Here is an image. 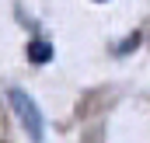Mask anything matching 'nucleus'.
<instances>
[{"label": "nucleus", "instance_id": "7ed1b4c3", "mask_svg": "<svg viewBox=\"0 0 150 143\" xmlns=\"http://www.w3.org/2000/svg\"><path fill=\"white\" fill-rule=\"evenodd\" d=\"M98 4H101V0H98Z\"/></svg>", "mask_w": 150, "mask_h": 143}, {"label": "nucleus", "instance_id": "f257e3e1", "mask_svg": "<svg viewBox=\"0 0 150 143\" xmlns=\"http://www.w3.org/2000/svg\"><path fill=\"white\" fill-rule=\"evenodd\" d=\"M7 101H11V108H14L21 129L28 133V140H32V143H42V136H45V119H42L38 105L32 101V94L21 91V87H11V91H7Z\"/></svg>", "mask_w": 150, "mask_h": 143}, {"label": "nucleus", "instance_id": "f03ea898", "mask_svg": "<svg viewBox=\"0 0 150 143\" xmlns=\"http://www.w3.org/2000/svg\"><path fill=\"white\" fill-rule=\"evenodd\" d=\"M28 59H32L35 67L49 63V59H52V45H49V42H42V38H32V42H28Z\"/></svg>", "mask_w": 150, "mask_h": 143}]
</instances>
